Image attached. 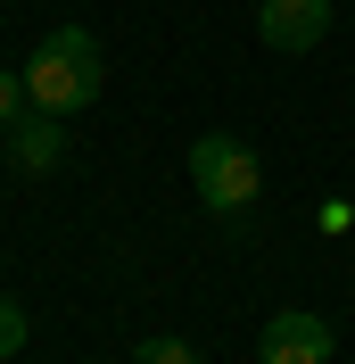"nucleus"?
<instances>
[{
  "mask_svg": "<svg viewBox=\"0 0 355 364\" xmlns=\"http://www.w3.org/2000/svg\"><path fill=\"white\" fill-rule=\"evenodd\" d=\"M9 158H17V174H50V166L67 158V116H17L9 124Z\"/></svg>",
  "mask_w": 355,
  "mask_h": 364,
  "instance_id": "nucleus-5",
  "label": "nucleus"
},
{
  "mask_svg": "<svg viewBox=\"0 0 355 364\" xmlns=\"http://www.w3.org/2000/svg\"><path fill=\"white\" fill-rule=\"evenodd\" d=\"M331 323L306 315V306H289V315L265 323V348H256V364H331Z\"/></svg>",
  "mask_w": 355,
  "mask_h": 364,
  "instance_id": "nucleus-3",
  "label": "nucleus"
},
{
  "mask_svg": "<svg viewBox=\"0 0 355 364\" xmlns=\"http://www.w3.org/2000/svg\"><path fill=\"white\" fill-rule=\"evenodd\" d=\"M190 182H199V199L215 207V215H248V207L265 199V166H256V149L231 133H199V149H190Z\"/></svg>",
  "mask_w": 355,
  "mask_h": 364,
  "instance_id": "nucleus-2",
  "label": "nucleus"
},
{
  "mask_svg": "<svg viewBox=\"0 0 355 364\" xmlns=\"http://www.w3.org/2000/svg\"><path fill=\"white\" fill-rule=\"evenodd\" d=\"M17 348H25V306L0 298V356H17Z\"/></svg>",
  "mask_w": 355,
  "mask_h": 364,
  "instance_id": "nucleus-8",
  "label": "nucleus"
},
{
  "mask_svg": "<svg viewBox=\"0 0 355 364\" xmlns=\"http://www.w3.org/2000/svg\"><path fill=\"white\" fill-rule=\"evenodd\" d=\"M256 33H265V50H314L322 33H331V0H265L256 9Z\"/></svg>",
  "mask_w": 355,
  "mask_h": 364,
  "instance_id": "nucleus-4",
  "label": "nucleus"
},
{
  "mask_svg": "<svg viewBox=\"0 0 355 364\" xmlns=\"http://www.w3.org/2000/svg\"><path fill=\"white\" fill-rule=\"evenodd\" d=\"M133 364H207V356H199L190 340H174V331H157V340L133 348Z\"/></svg>",
  "mask_w": 355,
  "mask_h": 364,
  "instance_id": "nucleus-6",
  "label": "nucleus"
},
{
  "mask_svg": "<svg viewBox=\"0 0 355 364\" xmlns=\"http://www.w3.org/2000/svg\"><path fill=\"white\" fill-rule=\"evenodd\" d=\"M17 116H33V100H25V75H17V67H0V133H9Z\"/></svg>",
  "mask_w": 355,
  "mask_h": 364,
  "instance_id": "nucleus-7",
  "label": "nucleus"
},
{
  "mask_svg": "<svg viewBox=\"0 0 355 364\" xmlns=\"http://www.w3.org/2000/svg\"><path fill=\"white\" fill-rule=\"evenodd\" d=\"M17 75H25V100H33L42 116H75V108H91V100H99L108 58H99V42H91L83 25H50Z\"/></svg>",
  "mask_w": 355,
  "mask_h": 364,
  "instance_id": "nucleus-1",
  "label": "nucleus"
}]
</instances>
